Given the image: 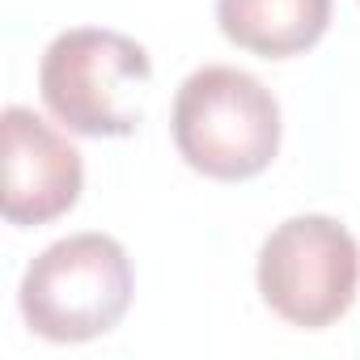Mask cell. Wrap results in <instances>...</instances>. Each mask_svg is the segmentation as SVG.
<instances>
[{
    "label": "cell",
    "instance_id": "obj_2",
    "mask_svg": "<svg viewBox=\"0 0 360 360\" xmlns=\"http://www.w3.org/2000/svg\"><path fill=\"white\" fill-rule=\"evenodd\" d=\"M148 81V51L102 26H72L56 34L39 64V94L51 119L94 140L131 136L140 127Z\"/></svg>",
    "mask_w": 360,
    "mask_h": 360
},
{
    "label": "cell",
    "instance_id": "obj_4",
    "mask_svg": "<svg viewBox=\"0 0 360 360\" xmlns=\"http://www.w3.org/2000/svg\"><path fill=\"white\" fill-rule=\"evenodd\" d=\"M259 297L297 330L339 322L360 288V246L335 217L305 212L276 225L259 250Z\"/></svg>",
    "mask_w": 360,
    "mask_h": 360
},
{
    "label": "cell",
    "instance_id": "obj_1",
    "mask_svg": "<svg viewBox=\"0 0 360 360\" xmlns=\"http://www.w3.org/2000/svg\"><path fill=\"white\" fill-rule=\"evenodd\" d=\"M169 131L178 157L195 174L246 183L276 161L284 123L276 94L259 77L233 64H204L178 85Z\"/></svg>",
    "mask_w": 360,
    "mask_h": 360
},
{
    "label": "cell",
    "instance_id": "obj_3",
    "mask_svg": "<svg viewBox=\"0 0 360 360\" xmlns=\"http://www.w3.org/2000/svg\"><path fill=\"white\" fill-rule=\"evenodd\" d=\"M131 259L110 233H68L51 242L22 276L18 309L51 343H89L110 335L131 305Z\"/></svg>",
    "mask_w": 360,
    "mask_h": 360
},
{
    "label": "cell",
    "instance_id": "obj_6",
    "mask_svg": "<svg viewBox=\"0 0 360 360\" xmlns=\"http://www.w3.org/2000/svg\"><path fill=\"white\" fill-rule=\"evenodd\" d=\"M217 26L250 56L292 60L326 34L330 0H217Z\"/></svg>",
    "mask_w": 360,
    "mask_h": 360
},
{
    "label": "cell",
    "instance_id": "obj_5",
    "mask_svg": "<svg viewBox=\"0 0 360 360\" xmlns=\"http://www.w3.org/2000/svg\"><path fill=\"white\" fill-rule=\"evenodd\" d=\"M0 144H5L0 212L9 225L39 229L77 208L85 187V165L68 136H60L30 106H5Z\"/></svg>",
    "mask_w": 360,
    "mask_h": 360
}]
</instances>
